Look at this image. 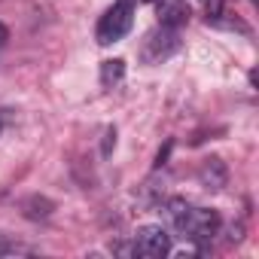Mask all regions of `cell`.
<instances>
[{
  "label": "cell",
  "instance_id": "cell-1",
  "mask_svg": "<svg viewBox=\"0 0 259 259\" xmlns=\"http://www.w3.org/2000/svg\"><path fill=\"white\" fill-rule=\"evenodd\" d=\"M174 229L186 238V241H195V244H204L210 241L217 232H220V213L213 207H186V213L174 223Z\"/></svg>",
  "mask_w": 259,
  "mask_h": 259
},
{
  "label": "cell",
  "instance_id": "cell-2",
  "mask_svg": "<svg viewBox=\"0 0 259 259\" xmlns=\"http://www.w3.org/2000/svg\"><path fill=\"white\" fill-rule=\"evenodd\" d=\"M132 22H135V4L132 0H116L98 22V43L101 46L119 43L128 31H132Z\"/></svg>",
  "mask_w": 259,
  "mask_h": 259
},
{
  "label": "cell",
  "instance_id": "cell-3",
  "mask_svg": "<svg viewBox=\"0 0 259 259\" xmlns=\"http://www.w3.org/2000/svg\"><path fill=\"white\" fill-rule=\"evenodd\" d=\"M177 49H180V34H177V28L159 25L156 31H150V34L144 37L138 55H141L144 64H162V61H168Z\"/></svg>",
  "mask_w": 259,
  "mask_h": 259
},
{
  "label": "cell",
  "instance_id": "cell-4",
  "mask_svg": "<svg viewBox=\"0 0 259 259\" xmlns=\"http://www.w3.org/2000/svg\"><path fill=\"white\" fill-rule=\"evenodd\" d=\"M168 250H171V235H168L162 226L147 223V226H141V229L135 232V253H138V256L162 259V256H168Z\"/></svg>",
  "mask_w": 259,
  "mask_h": 259
},
{
  "label": "cell",
  "instance_id": "cell-5",
  "mask_svg": "<svg viewBox=\"0 0 259 259\" xmlns=\"http://www.w3.org/2000/svg\"><path fill=\"white\" fill-rule=\"evenodd\" d=\"M198 183H201L204 189H210V192L226 189V183H229V168H226V162H223L220 156L204 159L201 168H198Z\"/></svg>",
  "mask_w": 259,
  "mask_h": 259
},
{
  "label": "cell",
  "instance_id": "cell-6",
  "mask_svg": "<svg viewBox=\"0 0 259 259\" xmlns=\"http://www.w3.org/2000/svg\"><path fill=\"white\" fill-rule=\"evenodd\" d=\"M156 13H159V25L165 28H180L189 22L186 0H156Z\"/></svg>",
  "mask_w": 259,
  "mask_h": 259
},
{
  "label": "cell",
  "instance_id": "cell-7",
  "mask_svg": "<svg viewBox=\"0 0 259 259\" xmlns=\"http://www.w3.org/2000/svg\"><path fill=\"white\" fill-rule=\"evenodd\" d=\"M22 213H25L28 220H49V217L55 213V201L46 198V195H28V198L22 201Z\"/></svg>",
  "mask_w": 259,
  "mask_h": 259
},
{
  "label": "cell",
  "instance_id": "cell-8",
  "mask_svg": "<svg viewBox=\"0 0 259 259\" xmlns=\"http://www.w3.org/2000/svg\"><path fill=\"white\" fill-rule=\"evenodd\" d=\"M125 76V61L122 58H107L101 61V85L104 89H113L116 82H122Z\"/></svg>",
  "mask_w": 259,
  "mask_h": 259
},
{
  "label": "cell",
  "instance_id": "cell-9",
  "mask_svg": "<svg viewBox=\"0 0 259 259\" xmlns=\"http://www.w3.org/2000/svg\"><path fill=\"white\" fill-rule=\"evenodd\" d=\"M159 207H162V217H165V220H168V223L174 226V223H177V220H180V217L186 213L189 201H186V198H177V195H174V198H165V201H162Z\"/></svg>",
  "mask_w": 259,
  "mask_h": 259
},
{
  "label": "cell",
  "instance_id": "cell-10",
  "mask_svg": "<svg viewBox=\"0 0 259 259\" xmlns=\"http://www.w3.org/2000/svg\"><path fill=\"white\" fill-rule=\"evenodd\" d=\"M113 147H116V128L110 125L107 132H104V147H101V156H110V153H113Z\"/></svg>",
  "mask_w": 259,
  "mask_h": 259
},
{
  "label": "cell",
  "instance_id": "cell-11",
  "mask_svg": "<svg viewBox=\"0 0 259 259\" xmlns=\"http://www.w3.org/2000/svg\"><path fill=\"white\" fill-rule=\"evenodd\" d=\"M171 150H174V141H165V147L156 153V168H162L165 162H168V156H171Z\"/></svg>",
  "mask_w": 259,
  "mask_h": 259
},
{
  "label": "cell",
  "instance_id": "cell-12",
  "mask_svg": "<svg viewBox=\"0 0 259 259\" xmlns=\"http://www.w3.org/2000/svg\"><path fill=\"white\" fill-rule=\"evenodd\" d=\"M241 238H244V226H241V223H238V226H229V238H226V241H229V244H238Z\"/></svg>",
  "mask_w": 259,
  "mask_h": 259
},
{
  "label": "cell",
  "instance_id": "cell-13",
  "mask_svg": "<svg viewBox=\"0 0 259 259\" xmlns=\"http://www.w3.org/2000/svg\"><path fill=\"white\" fill-rule=\"evenodd\" d=\"M144 4H156V0H144Z\"/></svg>",
  "mask_w": 259,
  "mask_h": 259
}]
</instances>
